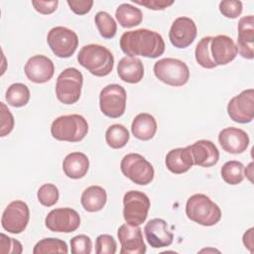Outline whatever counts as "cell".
<instances>
[{"mask_svg": "<svg viewBox=\"0 0 254 254\" xmlns=\"http://www.w3.org/2000/svg\"><path fill=\"white\" fill-rule=\"evenodd\" d=\"M107 200L106 190L99 186H90L81 194L80 202L82 207L88 212L101 210Z\"/></svg>", "mask_w": 254, "mask_h": 254, "instance_id": "obj_26", "label": "cell"}, {"mask_svg": "<svg viewBox=\"0 0 254 254\" xmlns=\"http://www.w3.org/2000/svg\"><path fill=\"white\" fill-rule=\"evenodd\" d=\"M47 42L53 54L58 58L66 59L71 57L77 49L78 37L72 30L58 26L50 30Z\"/></svg>", "mask_w": 254, "mask_h": 254, "instance_id": "obj_10", "label": "cell"}, {"mask_svg": "<svg viewBox=\"0 0 254 254\" xmlns=\"http://www.w3.org/2000/svg\"><path fill=\"white\" fill-rule=\"evenodd\" d=\"M120 169L126 178L139 186L149 185L154 180L155 171L152 164L137 153L125 155L121 160Z\"/></svg>", "mask_w": 254, "mask_h": 254, "instance_id": "obj_7", "label": "cell"}, {"mask_svg": "<svg viewBox=\"0 0 254 254\" xmlns=\"http://www.w3.org/2000/svg\"><path fill=\"white\" fill-rule=\"evenodd\" d=\"M157 121L149 113H139L132 121L131 131L135 138L148 141L151 140L157 132Z\"/></svg>", "mask_w": 254, "mask_h": 254, "instance_id": "obj_25", "label": "cell"}, {"mask_svg": "<svg viewBox=\"0 0 254 254\" xmlns=\"http://www.w3.org/2000/svg\"><path fill=\"white\" fill-rule=\"evenodd\" d=\"M0 117H1V123H0V136L5 137L6 135L10 134L11 131L14 128V117L11 113V111L8 109L5 103L0 102Z\"/></svg>", "mask_w": 254, "mask_h": 254, "instance_id": "obj_38", "label": "cell"}, {"mask_svg": "<svg viewBox=\"0 0 254 254\" xmlns=\"http://www.w3.org/2000/svg\"><path fill=\"white\" fill-rule=\"evenodd\" d=\"M23 252V247L20 241L7 236L4 233L0 234V253L20 254Z\"/></svg>", "mask_w": 254, "mask_h": 254, "instance_id": "obj_39", "label": "cell"}, {"mask_svg": "<svg viewBox=\"0 0 254 254\" xmlns=\"http://www.w3.org/2000/svg\"><path fill=\"white\" fill-rule=\"evenodd\" d=\"M253 230H254V228L251 227L250 229H248V230L243 234V237H242L243 244L245 245V247H246L247 249H249V251H250L251 253H253V249H254V242H253L254 234H253Z\"/></svg>", "mask_w": 254, "mask_h": 254, "instance_id": "obj_43", "label": "cell"}, {"mask_svg": "<svg viewBox=\"0 0 254 254\" xmlns=\"http://www.w3.org/2000/svg\"><path fill=\"white\" fill-rule=\"evenodd\" d=\"M145 237L153 248L168 247L173 243L174 234L170 231L168 223L162 218L150 219L144 227Z\"/></svg>", "mask_w": 254, "mask_h": 254, "instance_id": "obj_17", "label": "cell"}, {"mask_svg": "<svg viewBox=\"0 0 254 254\" xmlns=\"http://www.w3.org/2000/svg\"><path fill=\"white\" fill-rule=\"evenodd\" d=\"M117 243L109 234H100L95 240L96 254H115Z\"/></svg>", "mask_w": 254, "mask_h": 254, "instance_id": "obj_35", "label": "cell"}, {"mask_svg": "<svg viewBox=\"0 0 254 254\" xmlns=\"http://www.w3.org/2000/svg\"><path fill=\"white\" fill-rule=\"evenodd\" d=\"M77 62L91 74L101 77L112 71L114 57L107 48L97 44H89L80 49Z\"/></svg>", "mask_w": 254, "mask_h": 254, "instance_id": "obj_2", "label": "cell"}, {"mask_svg": "<svg viewBox=\"0 0 254 254\" xmlns=\"http://www.w3.org/2000/svg\"><path fill=\"white\" fill-rule=\"evenodd\" d=\"M186 214L189 219L203 226L215 225L221 218L219 206L203 193H195L189 197Z\"/></svg>", "mask_w": 254, "mask_h": 254, "instance_id": "obj_3", "label": "cell"}, {"mask_svg": "<svg viewBox=\"0 0 254 254\" xmlns=\"http://www.w3.org/2000/svg\"><path fill=\"white\" fill-rule=\"evenodd\" d=\"M227 113L234 122H251L254 118V89H245L232 97L227 104Z\"/></svg>", "mask_w": 254, "mask_h": 254, "instance_id": "obj_12", "label": "cell"}, {"mask_svg": "<svg viewBox=\"0 0 254 254\" xmlns=\"http://www.w3.org/2000/svg\"><path fill=\"white\" fill-rule=\"evenodd\" d=\"M133 2L135 4L145 6L151 10H164L174 4L173 0H171V1H168V0H143V1L133 0Z\"/></svg>", "mask_w": 254, "mask_h": 254, "instance_id": "obj_42", "label": "cell"}, {"mask_svg": "<svg viewBox=\"0 0 254 254\" xmlns=\"http://www.w3.org/2000/svg\"><path fill=\"white\" fill-rule=\"evenodd\" d=\"M210 36L203 37L201 38L198 43L196 44L195 51H194V57L196 63L204 67V68H214L216 64L213 63L211 55H210V41H211Z\"/></svg>", "mask_w": 254, "mask_h": 254, "instance_id": "obj_31", "label": "cell"}, {"mask_svg": "<svg viewBox=\"0 0 254 254\" xmlns=\"http://www.w3.org/2000/svg\"><path fill=\"white\" fill-rule=\"evenodd\" d=\"M88 123L79 114L63 115L56 118L51 125L52 136L59 141L79 142L87 135Z\"/></svg>", "mask_w": 254, "mask_h": 254, "instance_id": "obj_4", "label": "cell"}, {"mask_svg": "<svg viewBox=\"0 0 254 254\" xmlns=\"http://www.w3.org/2000/svg\"><path fill=\"white\" fill-rule=\"evenodd\" d=\"M30 219V210L28 204L23 200L11 201L3 211L1 217L2 227L12 233L19 234L23 232Z\"/></svg>", "mask_w": 254, "mask_h": 254, "instance_id": "obj_11", "label": "cell"}, {"mask_svg": "<svg viewBox=\"0 0 254 254\" xmlns=\"http://www.w3.org/2000/svg\"><path fill=\"white\" fill-rule=\"evenodd\" d=\"M46 227L54 232L69 233L80 225V217L76 210L69 207H60L51 210L45 219Z\"/></svg>", "mask_w": 254, "mask_h": 254, "instance_id": "obj_13", "label": "cell"}, {"mask_svg": "<svg viewBox=\"0 0 254 254\" xmlns=\"http://www.w3.org/2000/svg\"><path fill=\"white\" fill-rule=\"evenodd\" d=\"M220 13L229 19H235L242 13V2L239 0H224L219 3Z\"/></svg>", "mask_w": 254, "mask_h": 254, "instance_id": "obj_37", "label": "cell"}, {"mask_svg": "<svg viewBox=\"0 0 254 254\" xmlns=\"http://www.w3.org/2000/svg\"><path fill=\"white\" fill-rule=\"evenodd\" d=\"M117 237L121 244L120 254H144L146 245L143 240L142 229L129 223L122 224L117 230Z\"/></svg>", "mask_w": 254, "mask_h": 254, "instance_id": "obj_15", "label": "cell"}, {"mask_svg": "<svg viewBox=\"0 0 254 254\" xmlns=\"http://www.w3.org/2000/svg\"><path fill=\"white\" fill-rule=\"evenodd\" d=\"M150 199L147 194L139 190H129L123 196V217L132 225L145 222L150 209Z\"/></svg>", "mask_w": 254, "mask_h": 254, "instance_id": "obj_8", "label": "cell"}, {"mask_svg": "<svg viewBox=\"0 0 254 254\" xmlns=\"http://www.w3.org/2000/svg\"><path fill=\"white\" fill-rule=\"evenodd\" d=\"M153 70L159 80L171 86H183L190 79L189 66L178 59H161L155 63Z\"/></svg>", "mask_w": 254, "mask_h": 254, "instance_id": "obj_5", "label": "cell"}, {"mask_svg": "<svg viewBox=\"0 0 254 254\" xmlns=\"http://www.w3.org/2000/svg\"><path fill=\"white\" fill-rule=\"evenodd\" d=\"M32 5L34 6V9L43 14V15H49L54 13L59 5L58 0H53V1H40V0H33Z\"/></svg>", "mask_w": 254, "mask_h": 254, "instance_id": "obj_41", "label": "cell"}, {"mask_svg": "<svg viewBox=\"0 0 254 254\" xmlns=\"http://www.w3.org/2000/svg\"><path fill=\"white\" fill-rule=\"evenodd\" d=\"M67 5L69 6L70 10L77 15H84L87 14L93 5L92 0H67Z\"/></svg>", "mask_w": 254, "mask_h": 254, "instance_id": "obj_40", "label": "cell"}, {"mask_svg": "<svg viewBox=\"0 0 254 254\" xmlns=\"http://www.w3.org/2000/svg\"><path fill=\"white\" fill-rule=\"evenodd\" d=\"M127 94L123 86L112 83L103 87L99 93L101 112L110 118L121 117L126 109Z\"/></svg>", "mask_w": 254, "mask_h": 254, "instance_id": "obj_9", "label": "cell"}, {"mask_svg": "<svg viewBox=\"0 0 254 254\" xmlns=\"http://www.w3.org/2000/svg\"><path fill=\"white\" fill-rule=\"evenodd\" d=\"M37 197L40 203L44 206H53L59 200V189L53 184H45L38 190Z\"/></svg>", "mask_w": 254, "mask_h": 254, "instance_id": "obj_34", "label": "cell"}, {"mask_svg": "<svg viewBox=\"0 0 254 254\" xmlns=\"http://www.w3.org/2000/svg\"><path fill=\"white\" fill-rule=\"evenodd\" d=\"M89 169V160L81 152H72L65 156L63 162V170L67 178L78 180L83 178Z\"/></svg>", "mask_w": 254, "mask_h": 254, "instance_id": "obj_24", "label": "cell"}, {"mask_svg": "<svg viewBox=\"0 0 254 254\" xmlns=\"http://www.w3.org/2000/svg\"><path fill=\"white\" fill-rule=\"evenodd\" d=\"M92 250L91 239L84 234H78L70 239V251L72 254H90Z\"/></svg>", "mask_w": 254, "mask_h": 254, "instance_id": "obj_36", "label": "cell"}, {"mask_svg": "<svg viewBox=\"0 0 254 254\" xmlns=\"http://www.w3.org/2000/svg\"><path fill=\"white\" fill-rule=\"evenodd\" d=\"M166 167L167 169L176 175H181L188 172L193 165L192 156L190 147L176 148L166 155Z\"/></svg>", "mask_w": 254, "mask_h": 254, "instance_id": "obj_22", "label": "cell"}, {"mask_svg": "<svg viewBox=\"0 0 254 254\" xmlns=\"http://www.w3.org/2000/svg\"><path fill=\"white\" fill-rule=\"evenodd\" d=\"M83 83L82 73L75 67L64 69L57 78L56 95L64 104L75 103L81 94Z\"/></svg>", "mask_w": 254, "mask_h": 254, "instance_id": "obj_6", "label": "cell"}, {"mask_svg": "<svg viewBox=\"0 0 254 254\" xmlns=\"http://www.w3.org/2000/svg\"><path fill=\"white\" fill-rule=\"evenodd\" d=\"M210 55L216 66L225 65L236 58V45L230 37L226 35H217L211 38Z\"/></svg>", "mask_w": 254, "mask_h": 254, "instance_id": "obj_20", "label": "cell"}, {"mask_svg": "<svg viewBox=\"0 0 254 254\" xmlns=\"http://www.w3.org/2000/svg\"><path fill=\"white\" fill-rule=\"evenodd\" d=\"M117 73L120 79L127 83H138L144 76L143 63L138 58L126 56L119 61Z\"/></svg>", "mask_w": 254, "mask_h": 254, "instance_id": "obj_23", "label": "cell"}, {"mask_svg": "<svg viewBox=\"0 0 254 254\" xmlns=\"http://www.w3.org/2000/svg\"><path fill=\"white\" fill-rule=\"evenodd\" d=\"M68 252L65 241L58 238H44L36 243L33 253L46 254V253H64Z\"/></svg>", "mask_w": 254, "mask_h": 254, "instance_id": "obj_33", "label": "cell"}, {"mask_svg": "<svg viewBox=\"0 0 254 254\" xmlns=\"http://www.w3.org/2000/svg\"><path fill=\"white\" fill-rule=\"evenodd\" d=\"M129 138L130 135L127 128L121 124H113L105 132L106 143L112 149L123 148L129 141Z\"/></svg>", "mask_w": 254, "mask_h": 254, "instance_id": "obj_29", "label": "cell"}, {"mask_svg": "<svg viewBox=\"0 0 254 254\" xmlns=\"http://www.w3.org/2000/svg\"><path fill=\"white\" fill-rule=\"evenodd\" d=\"M189 147L192 156L193 165L209 168L217 164L219 151L213 142L209 140H198Z\"/></svg>", "mask_w": 254, "mask_h": 254, "instance_id": "obj_21", "label": "cell"}, {"mask_svg": "<svg viewBox=\"0 0 254 254\" xmlns=\"http://www.w3.org/2000/svg\"><path fill=\"white\" fill-rule=\"evenodd\" d=\"M220 175L226 184L238 185L244 179V166L238 161H228L221 167Z\"/></svg>", "mask_w": 254, "mask_h": 254, "instance_id": "obj_30", "label": "cell"}, {"mask_svg": "<svg viewBox=\"0 0 254 254\" xmlns=\"http://www.w3.org/2000/svg\"><path fill=\"white\" fill-rule=\"evenodd\" d=\"M237 54L247 60L254 58V18L248 15L240 18L238 22Z\"/></svg>", "mask_w": 254, "mask_h": 254, "instance_id": "obj_18", "label": "cell"}, {"mask_svg": "<svg viewBox=\"0 0 254 254\" xmlns=\"http://www.w3.org/2000/svg\"><path fill=\"white\" fill-rule=\"evenodd\" d=\"M115 17L123 28H132L141 24L143 13L139 8L129 3H123L117 7Z\"/></svg>", "mask_w": 254, "mask_h": 254, "instance_id": "obj_27", "label": "cell"}, {"mask_svg": "<svg viewBox=\"0 0 254 254\" xmlns=\"http://www.w3.org/2000/svg\"><path fill=\"white\" fill-rule=\"evenodd\" d=\"M94 22L101 37L104 39H112L115 37L117 32V24L107 12H97L94 17Z\"/></svg>", "mask_w": 254, "mask_h": 254, "instance_id": "obj_32", "label": "cell"}, {"mask_svg": "<svg viewBox=\"0 0 254 254\" xmlns=\"http://www.w3.org/2000/svg\"><path fill=\"white\" fill-rule=\"evenodd\" d=\"M24 71L27 78L32 82L45 83L53 77L55 65L50 58L44 55H36L27 61Z\"/></svg>", "mask_w": 254, "mask_h": 254, "instance_id": "obj_16", "label": "cell"}, {"mask_svg": "<svg viewBox=\"0 0 254 254\" xmlns=\"http://www.w3.org/2000/svg\"><path fill=\"white\" fill-rule=\"evenodd\" d=\"M253 166H254V163L251 162L247 167H246V170L244 169V175H246V177L248 178V180L253 183Z\"/></svg>", "mask_w": 254, "mask_h": 254, "instance_id": "obj_44", "label": "cell"}, {"mask_svg": "<svg viewBox=\"0 0 254 254\" xmlns=\"http://www.w3.org/2000/svg\"><path fill=\"white\" fill-rule=\"evenodd\" d=\"M196 35L197 28L194 21L183 16L173 22L169 32V39L175 48L186 49L192 44Z\"/></svg>", "mask_w": 254, "mask_h": 254, "instance_id": "obj_14", "label": "cell"}, {"mask_svg": "<svg viewBox=\"0 0 254 254\" xmlns=\"http://www.w3.org/2000/svg\"><path fill=\"white\" fill-rule=\"evenodd\" d=\"M248 134L236 127H227L218 134V142L223 151L230 154H241L246 151L249 145Z\"/></svg>", "mask_w": 254, "mask_h": 254, "instance_id": "obj_19", "label": "cell"}, {"mask_svg": "<svg viewBox=\"0 0 254 254\" xmlns=\"http://www.w3.org/2000/svg\"><path fill=\"white\" fill-rule=\"evenodd\" d=\"M122 52L128 57H144L156 59L165 52L163 37L152 30L137 29L125 32L119 41Z\"/></svg>", "mask_w": 254, "mask_h": 254, "instance_id": "obj_1", "label": "cell"}, {"mask_svg": "<svg viewBox=\"0 0 254 254\" xmlns=\"http://www.w3.org/2000/svg\"><path fill=\"white\" fill-rule=\"evenodd\" d=\"M30 90L28 86L21 82L11 84L6 90L5 99L13 107H23L30 100Z\"/></svg>", "mask_w": 254, "mask_h": 254, "instance_id": "obj_28", "label": "cell"}]
</instances>
